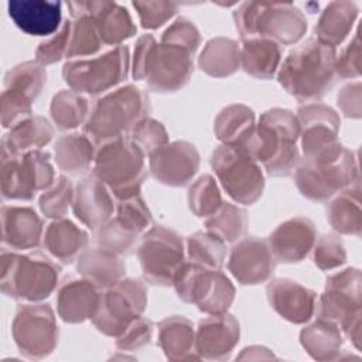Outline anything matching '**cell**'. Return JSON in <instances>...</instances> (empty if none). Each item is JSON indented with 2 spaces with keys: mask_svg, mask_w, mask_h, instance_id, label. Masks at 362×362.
Listing matches in <instances>:
<instances>
[{
  "mask_svg": "<svg viewBox=\"0 0 362 362\" xmlns=\"http://www.w3.org/2000/svg\"><path fill=\"white\" fill-rule=\"evenodd\" d=\"M361 55H362V41L359 27L356 28L354 37L348 45L341 51L339 57L335 59L337 76L344 79L358 78L361 75Z\"/></svg>",
  "mask_w": 362,
  "mask_h": 362,
  "instance_id": "11a10c76",
  "label": "cell"
},
{
  "mask_svg": "<svg viewBox=\"0 0 362 362\" xmlns=\"http://www.w3.org/2000/svg\"><path fill=\"white\" fill-rule=\"evenodd\" d=\"M150 112L148 95L136 85L119 86L103 93L92 105L83 133L95 143L124 136Z\"/></svg>",
  "mask_w": 362,
  "mask_h": 362,
  "instance_id": "5b68a950",
  "label": "cell"
},
{
  "mask_svg": "<svg viewBox=\"0 0 362 362\" xmlns=\"http://www.w3.org/2000/svg\"><path fill=\"white\" fill-rule=\"evenodd\" d=\"M47 83L45 68L37 61H25L4 75L1 92V126L11 129L33 115V103Z\"/></svg>",
  "mask_w": 362,
  "mask_h": 362,
  "instance_id": "e0dca14e",
  "label": "cell"
},
{
  "mask_svg": "<svg viewBox=\"0 0 362 362\" xmlns=\"http://www.w3.org/2000/svg\"><path fill=\"white\" fill-rule=\"evenodd\" d=\"M158 345L170 361L201 359L195 348L194 324L184 315H170L160 321Z\"/></svg>",
  "mask_w": 362,
  "mask_h": 362,
  "instance_id": "4dcf8cb0",
  "label": "cell"
},
{
  "mask_svg": "<svg viewBox=\"0 0 362 362\" xmlns=\"http://www.w3.org/2000/svg\"><path fill=\"white\" fill-rule=\"evenodd\" d=\"M188 260L209 269H222L226 259V243L208 230H198L187 238Z\"/></svg>",
  "mask_w": 362,
  "mask_h": 362,
  "instance_id": "b9f144b4",
  "label": "cell"
},
{
  "mask_svg": "<svg viewBox=\"0 0 362 362\" xmlns=\"http://www.w3.org/2000/svg\"><path fill=\"white\" fill-rule=\"evenodd\" d=\"M144 157L129 136H120L98 144L92 174L106 184L116 199H126L140 194L147 177Z\"/></svg>",
  "mask_w": 362,
  "mask_h": 362,
  "instance_id": "ba28073f",
  "label": "cell"
},
{
  "mask_svg": "<svg viewBox=\"0 0 362 362\" xmlns=\"http://www.w3.org/2000/svg\"><path fill=\"white\" fill-rule=\"evenodd\" d=\"M233 21L242 41L260 37L291 45L307 33L304 13L291 3L245 1L233 11Z\"/></svg>",
  "mask_w": 362,
  "mask_h": 362,
  "instance_id": "52a82bcc",
  "label": "cell"
},
{
  "mask_svg": "<svg viewBox=\"0 0 362 362\" xmlns=\"http://www.w3.org/2000/svg\"><path fill=\"white\" fill-rule=\"evenodd\" d=\"M71 208L76 219L95 232L112 218L116 205L106 184L89 174L75 185Z\"/></svg>",
  "mask_w": 362,
  "mask_h": 362,
  "instance_id": "cb8c5ba5",
  "label": "cell"
},
{
  "mask_svg": "<svg viewBox=\"0 0 362 362\" xmlns=\"http://www.w3.org/2000/svg\"><path fill=\"white\" fill-rule=\"evenodd\" d=\"M277 260L267 239L243 236L233 243L228 256V270L243 286H256L272 279Z\"/></svg>",
  "mask_w": 362,
  "mask_h": 362,
  "instance_id": "ac0fdd59",
  "label": "cell"
},
{
  "mask_svg": "<svg viewBox=\"0 0 362 362\" xmlns=\"http://www.w3.org/2000/svg\"><path fill=\"white\" fill-rule=\"evenodd\" d=\"M66 7L72 18L85 14L93 20L103 45H122L137 31L127 8L115 1H68Z\"/></svg>",
  "mask_w": 362,
  "mask_h": 362,
  "instance_id": "44dd1931",
  "label": "cell"
},
{
  "mask_svg": "<svg viewBox=\"0 0 362 362\" xmlns=\"http://www.w3.org/2000/svg\"><path fill=\"white\" fill-rule=\"evenodd\" d=\"M129 137L141 148V151L146 156H150L151 153L157 151L163 146H165L168 141V133L161 122L144 117L140 120L129 133Z\"/></svg>",
  "mask_w": 362,
  "mask_h": 362,
  "instance_id": "c3c4849f",
  "label": "cell"
},
{
  "mask_svg": "<svg viewBox=\"0 0 362 362\" xmlns=\"http://www.w3.org/2000/svg\"><path fill=\"white\" fill-rule=\"evenodd\" d=\"M303 157L313 156L339 143V116L328 105L313 102L301 105L297 110Z\"/></svg>",
  "mask_w": 362,
  "mask_h": 362,
  "instance_id": "ffe728a7",
  "label": "cell"
},
{
  "mask_svg": "<svg viewBox=\"0 0 362 362\" xmlns=\"http://www.w3.org/2000/svg\"><path fill=\"white\" fill-rule=\"evenodd\" d=\"M76 270L103 290L124 277L126 263L122 256L95 245L86 246L78 256Z\"/></svg>",
  "mask_w": 362,
  "mask_h": 362,
  "instance_id": "f546056e",
  "label": "cell"
},
{
  "mask_svg": "<svg viewBox=\"0 0 362 362\" xmlns=\"http://www.w3.org/2000/svg\"><path fill=\"white\" fill-rule=\"evenodd\" d=\"M143 277L156 286H173L174 276L185 262L182 238L163 225H154L141 235L136 249Z\"/></svg>",
  "mask_w": 362,
  "mask_h": 362,
  "instance_id": "5bb4252c",
  "label": "cell"
},
{
  "mask_svg": "<svg viewBox=\"0 0 362 362\" xmlns=\"http://www.w3.org/2000/svg\"><path fill=\"white\" fill-rule=\"evenodd\" d=\"M89 110V100L72 89H62L55 93L49 106L51 119L59 130H72L81 124L83 126Z\"/></svg>",
  "mask_w": 362,
  "mask_h": 362,
  "instance_id": "ab89813d",
  "label": "cell"
},
{
  "mask_svg": "<svg viewBox=\"0 0 362 362\" xmlns=\"http://www.w3.org/2000/svg\"><path fill=\"white\" fill-rule=\"evenodd\" d=\"M74 184L66 175H59L52 187L45 189L38 199L40 211L45 218H65L74 199Z\"/></svg>",
  "mask_w": 362,
  "mask_h": 362,
  "instance_id": "bcb514c9",
  "label": "cell"
},
{
  "mask_svg": "<svg viewBox=\"0 0 362 362\" xmlns=\"http://www.w3.org/2000/svg\"><path fill=\"white\" fill-rule=\"evenodd\" d=\"M102 288L85 277H66L57 291V313L68 324L92 320L99 305Z\"/></svg>",
  "mask_w": 362,
  "mask_h": 362,
  "instance_id": "4316f807",
  "label": "cell"
},
{
  "mask_svg": "<svg viewBox=\"0 0 362 362\" xmlns=\"http://www.w3.org/2000/svg\"><path fill=\"white\" fill-rule=\"evenodd\" d=\"M337 51L308 38L294 47L277 71L283 89L300 103L320 102L335 85Z\"/></svg>",
  "mask_w": 362,
  "mask_h": 362,
  "instance_id": "7a4b0ae2",
  "label": "cell"
},
{
  "mask_svg": "<svg viewBox=\"0 0 362 362\" xmlns=\"http://www.w3.org/2000/svg\"><path fill=\"white\" fill-rule=\"evenodd\" d=\"M72 20H65L59 30L48 40L40 42L35 49V61L42 66L55 64L62 58H66L69 37H71Z\"/></svg>",
  "mask_w": 362,
  "mask_h": 362,
  "instance_id": "816d5d0a",
  "label": "cell"
},
{
  "mask_svg": "<svg viewBox=\"0 0 362 362\" xmlns=\"http://www.w3.org/2000/svg\"><path fill=\"white\" fill-rule=\"evenodd\" d=\"M57 181L51 156L41 148L23 153L1 150L0 191L8 201H31Z\"/></svg>",
  "mask_w": 362,
  "mask_h": 362,
  "instance_id": "30bf717a",
  "label": "cell"
},
{
  "mask_svg": "<svg viewBox=\"0 0 362 362\" xmlns=\"http://www.w3.org/2000/svg\"><path fill=\"white\" fill-rule=\"evenodd\" d=\"M95 153V143L85 133L74 132L62 134L54 144L55 163L68 175L86 173L93 164Z\"/></svg>",
  "mask_w": 362,
  "mask_h": 362,
  "instance_id": "e575fe53",
  "label": "cell"
},
{
  "mask_svg": "<svg viewBox=\"0 0 362 362\" xmlns=\"http://www.w3.org/2000/svg\"><path fill=\"white\" fill-rule=\"evenodd\" d=\"M61 266L42 252L18 253L4 247L0 256V290L17 301L40 303L58 287Z\"/></svg>",
  "mask_w": 362,
  "mask_h": 362,
  "instance_id": "277c9868",
  "label": "cell"
},
{
  "mask_svg": "<svg viewBox=\"0 0 362 362\" xmlns=\"http://www.w3.org/2000/svg\"><path fill=\"white\" fill-rule=\"evenodd\" d=\"M300 342L313 359L331 361L341 352L344 338L335 322L317 317L314 322L301 329Z\"/></svg>",
  "mask_w": 362,
  "mask_h": 362,
  "instance_id": "8d00e7d4",
  "label": "cell"
},
{
  "mask_svg": "<svg viewBox=\"0 0 362 362\" xmlns=\"http://www.w3.org/2000/svg\"><path fill=\"white\" fill-rule=\"evenodd\" d=\"M160 42L180 47L194 55L201 44V35L189 18L178 17L164 30Z\"/></svg>",
  "mask_w": 362,
  "mask_h": 362,
  "instance_id": "f907efd6",
  "label": "cell"
},
{
  "mask_svg": "<svg viewBox=\"0 0 362 362\" xmlns=\"http://www.w3.org/2000/svg\"><path fill=\"white\" fill-rule=\"evenodd\" d=\"M327 221L341 235L361 236L362 209L359 181L338 191L329 198L325 206Z\"/></svg>",
  "mask_w": 362,
  "mask_h": 362,
  "instance_id": "1f68e13d",
  "label": "cell"
},
{
  "mask_svg": "<svg viewBox=\"0 0 362 362\" xmlns=\"http://www.w3.org/2000/svg\"><path fill=\"white\" fill-rule=\"evenodd\" d=\"M314 263L321 270H334L346 262V250L338 235L325 233L314 243Z\"/></svg>",
  "mask_w": 362,
  "mask_h": 362,
  "instance_id": "681fc988",
  "label": "cell"
},
{
  "mask_svg": "<svg viewBox=\"0 0 362 362\" xmlns=\"http://www.w3.org/2000/svg\"><path fill=\"white\" fill-rule=\"evenodd\" d=\"M266 294L270 307L288 322L304 324L315 314V291L291 279L279 277L270 280Z\"/></svg>",
  "mask_w": 362,
  "mask_h": 362,
  "instance_id": "7402d4cb",
  "label": "cell"
},
{
  "mask_svg": "<svg viewBox=\"0 0 362 362\" xmlns=\"http://www.w3.org/2000/svg\"><path fill=\"white\" fill-rule=\"evenodd\" d=\"M7 11L13 23L28 35L47 37L62 25V3L48 0H10Z\"/></svg>",
  "mask_w": 362,
  "mask_h": 362,
  "instance_id": "83f0119b",
  "label": "cell"
},
{
  "mask_svg": "<svg viewBox=\"0 0 362 362\" xmlns=\"http://www.w3.org/2000/svg\"><path fill=\"white\" fill-rule=\"evenodd\" d=\"M281 45L269 38H249L240 45V66L253 78L272 79L281 62Z\"/></svg>",
  "mask_w": 362,
  "mask_h": 362,
  "instance_id": "836d02e7",
  "label": "cell"
},
{
  "mask_svg": "<svg viewBox=\"0 0 362 362\" xmlns=\"http://www.w3.org/2000/svg\"><path fill=\"white\" fill-rule=\"evenodd\" d=\"M95 245L119 256H127L139 245V235L123 228L115 216L106 221L95 232Z\"/></svg>",
  "mask_w": 362,
  "mask_h": 362,
  "instance_id": "f6af8a7d",
  "label": "cell"
},
{
  "mask_svg": "<svg viewBox=\"0 0 362 362\" xmlns=\"http://www.w3.org/2000/svg\"><path fill=\"white\" fill-rule=\"evenodd\" d=\"M255 113L250 107L235 103L223 107L214 122L216 139L226 146L239 147L255 127Z\"/></svg>",
  "mask_w": 362,
  "mask_h": 362,
  "instance_id": "f35d334b",
  "label": "cell"
},
{
  "mask_svg": "<svg viewBox=\"0 0 362 362\" xmlns=\"http://www.w3.org/2000/svg\"><path fill=\"white\" fill-rule=\"evenodd\" d=\"M72 28L69 37V47L66 52L68 59L95 57L103 45L102 37L93 20L89 16H78L71 18Z\"/></svg>",
  "mask_w": 362,
  "mask_h": 362,
  "instance_id": "7bdbcfd3",
  "label": "cell"
},
{
  "mask_svg": "<svg viewBox=\"0 0 362 362\" xmlns=\"http://www.w3.org/2000/svg\"><path fill=\"white\" fill-rule=\"evenodd\" d=\"M173 286L177 296L208 315L226 313L235 300V286L221 269H209L185 260L177 270Z\"/></svg>",
  "mask_w": 362,
  "mask_h": 362,
  "instance_id": "7c38bea8",
  "label": "cell"
},
{
  "mask_svg": "<svg viewBox=\"0 0 362 362\" xmlns=\"http://www.w3.org/2000/svg\"><path fill=\"white\" fill-rule=\"evenodd\" d=\"M358 14L359 8L354 1L337 0L328 3L315 24V40L335 48L349 35Z\"/></svg>",
  "mask_w": 362,
  "mask_h": 362,
  "instance_id": "d6a6232c",
  "label": "cell"
},
{
  "mask_svg": "<svg viewBox=\"0 0 362 362\" xmlns=\"http://www.w3.org/2000/svg\"><path fill=\"white\" fill-rule=\"evenodd\" d=\"M198 65L212 78H226L240 66V45L232 38L215 37L205 44Z\"/></svg>",
  "mask_w": 362,
  "mask_h": 362,
  "instance_id": "74e56055",
  "label": "cell"
},
{
  "mask_svg": "<svg viewBox=\"0 0 362 362\" xmlns=\"http://www.w3.org/2000/svg\"><path fill=\"white\" fill-rule=\"evenodd\" d=\"M153 331V321L141 315L134 320L119 337H116V348L124 352L137 351L150 342Z\"/></svg>",
  "mask_w": 362,
  "mask_h": 362,
  "instance_id": "db71d44e",
  "label": "cell"
},
{
  "mask_svg": "<svg viewBox=\"0 0 362 362\" xmlns=\"http://www.w3.org/2000/svg\"><path fill=\"white\" fill-rule=\"evenodd\" d=\"M192 57L180 47L157 42L151 34H144L134 47L132 75L154 92H175L188 83L194 72Z\"/></svg>",
  "mask_w": 362,
  "mask_h": 362,
  "instance_id": "8992f818",
  "label": "cell"
},
{
  "mask_svg": "<svg viewBox=\"0 0 362 362\" xmlns=\"http://www.w3.org/2000/svg\"><path fill=\"white\" fill-rule=\"evenodd\" d=\"M247 225L246 211L230 202H222L219 209L205 218L204 222L205 230L216 235L225 243H235L243 238Z\"/></svg>",
  "mask_w": 362,
  "mask_h": 362,
  "instance_id": "60d3db41",
  "label": "cell"
},
{
  "mask_svg": "<svg viewBox=\"0 0 362 362\" xmlns=\"http://www.w3.org/2000/svg\"><path fill=\"white\" fill-rule=\"evenodd\" d=\"M300 124L287 109L273 107L263 112L247 139L236 148L263 165L272 177H288L300 163Z\"/></svg>",
  "mask_w": 362,
  "mask_h": 362,
  "instance_id": "6da1fadb",
  "label": "cell"
},
{
  "mask_svg": "<svg viewBox=\"0 0 362 362\" xmlns=\"http://www.w3.org/2000/svg\"><path fill=\"white\" fill-rule=\"evenodd\" d=\"M361 284L362 274L355 267L328 276L315 308L317 317L335 322L356 349H361Z\"/></svg>",
  "mask_w": 362,
  "mask_h": 362,
  "instance_id": "9c48e42d",
  "label": "cell"
},
{
  "mask_svg": "<svg viewBox=\"0 0 362 362\" xmlns=\"http://www.w3.org/2000/svg\"><path fill=\"white\" fill-rule=\"evenodd\" d=\"M115 211L117 222L139 236L144 233L153 222L151 212L140 194L126 199H117Z\"/></svg>",
  "mask_w": 362,
  "mask_h": 362,
  "instance_id": "7dc6e473",
  "label": "cell"
},
{
  "mask_svg": "<svg viewBox=\"0 0 362 362\" xmlns=\"http://www.w3.org/2000/svg\"><path fill=\"white\" fill-rule=\"evenodd\" d=\"M293 174L303 197L324 202L359 181L358 157L355 151L338 143L313 156L301 157Z\"/></svg>",
  "mask_w": 362,
  "mask_h": 362,
  "instance_id": "3957f363",
  "label": "cell"
},
{
  "mask_svg": "<svg viewBox=\"0 0 362 362\" xmlns=\"http://www.w3.org/2000/svg\"><path fill=\"white\" fill-rule=\"evenodd\" d=\"M147 307V287L139 279H120L100 293L92 317L96 329L107 337H119Z\"/></svg>",
  "mask_w": 362,
  "mask_h": 362,
  "instance_id": "4fadbf2b",
  "label": "cell"
},
{
  "mask_svg": "<svg viewBox=\"0 0 362 362\" xmlns=\"http://www.w3.org/2000/svg\"><path fill=\"white\" fill-rule=\"evenodd\" d=\"M267 240L277 262L297 263L305 259L314 247L315 225L310 218L294 216L280 223Z\"/></svg>",
  "mask_w": 362,
  "mask_h": 362,
  "instance_id": "d4e9b609",
  "label": "cell"
},
{
  "mask_svg": "<svg viewBox=\"0 0 362 362\" xmlns=\"http://www.w3.org/2000/svg\"><path fill=\"white\" fill-rule=\"evenodd\" d=\"M199 168V153L188 141L167 143L148 156V170L156 181L168 187L187 185Z\"/></svg>",
  "mask_w": 362,
  "mask_h": 362,
  "instance_id": "d6986e66",
  "label": "cell"
},
{
  "mask_svg": "<svg viewBox=\"0 0 362 362\" xmlns=\"http://www.w3.org/2000/svg\"><path fill=\"white\" fill-rule=\"evenodd\" d=\"M88 233L72 221L61 218L52 219L44 230L42 246L45 252L55 260L69 264L78 259L88 246Z\"/></svg>",
  "mask_w": 362,
  "mask_h": 362,
  "instance_id": "f1b7e54d",
  "label": "cell"
},
{
  "mask_svg": "<svg viewBox=\"0 0 362 362\" xmlns=\"http://www.w3.org/2000/svg\"><path fill=\"white\" fill-rule=\"evenodd\" d=\"M222 202L219 187L209 174L201 175L188 188V206L195 216L208 218L219 209Z\"/></svg>",
  "mask_w": 362,
  "mask_h": 362,
  "instance_id": "ee69618b",
  "label": "cell"
},
{
  "mask_svg": "<svg viewBox=\"0 0 362 362\" xmlns=\"http://www.w3.org/2000/svg\"><path fill=\"white\" fill-rule=\"evenodd\" d=\"M129 69V48L122 44L95 57L68 59L62 66V76L72 90L96 96L122 83Z\"/></svg>",
  "mask_w": 362,
  "mask_h": 362,
  "instance_id": "8fae6325",
  "label": "cell"
},
{
  "mask_svg": "<svg viewBox=\"0 0 362 362\" xmlns=\"http://www.w3.org/2000/svg\"><path fill=\"white\" fill-rule=\"evenodd\" d=\"M240 327L238 320L226 313L211 314L198 322L195 348L202 359H226L239 342Z\"/></svg>",
  "mask_w": 362,
  "mask_h": 362,
  "instance_id": "603a6c76",
  "label": "cell"
},
{
  "mask_svg": "<svg viewBox=\"0 0 362 362\" xmlns=\"http://www.w3.org/2000/svg\"><path fill=\"white\" fill-rule=\"evenodd\" d=\"M143 28L156 30L173 18L180 4L174 1H133Z\"/></svg>",
  "mask_w": 362,
  "mask_h": 362,
  "instance_id": "f5cc1de1",
  "label": "cell"
},
{
  "mask_svg": "<svg viewBox=\"0 0 362 362\" xmlns=\"http://www.w3.org/2000/svg\"><path fill=\"white\" fill-rule=\"evenodd\" d=\"M211 167L235 202L252 205L262 197L263 171L259 163L242 150L226 144L218 146L211 156Z\"/></svg>",
  "mask_w": 362,
  "mask_h": 362,
  "instance_id": "9a60e30c",
  "label": "cell"
},
{
  "mask_svg": "<svg viewBox=\"0 0 362 362\" xmlns=\"http://www.w3.org/2000/svg\"><path fill=\"white\" fill-rule=\"evenodd\" d=\"M11 335L18 351L28 359L48 356L58 344V325L49 304L27 303L17 307Z\"/></svg>",
  "mask_w": 362,
  "mask_h": 362,
  "instance_id": "2e32d148",
  "label": "cell"
},
{
  "mask_svg": "<svg viewBox=\"0 0 362 362\" xmlns=\"http://www.w3.org/2000/svg\"><path fill=\"white\" fill-rule=\"evenodd\" d=\"M362 93H361V82H354L345 85L337 98L338 107L344 113L345 117L359 119L362 112Z\"/></svg>",
  "mask_w": 362,
  "mask_h": 362,
  "instance_id": "9f6ffc18",
  "label": "cell"
},
{
  "mask_svg": "<svg viewBox=\"0 0 362 362\" xmlns=\"http://www.w3.org/2000/svg\"><path fill=\"white\" fill-rule=\"evenodd\" d=\"M44 221L31 206L4 205L1 208V242L13 250H28L40 246L44 236Z\"/></svg>",
  "mask_w": 362,
  "mask_h": 362,
  "instance_id": "484cf974",
  "label": "cell"
},
{
  "mask_svg": "<svg viewBox=\"0 0 362 362\" xmlns=\"http://www.w3.org/2000/svg\"><path fill=\"white\" fill-rule=\"evenodd\" d=\"M55 130L49 120L42 116L31 115L21 120L1 139V150L10 153H23L47 146L54 139Z\"/></svg>",
  "mask_w": 362,
  "mask_h": 362,
  "instance_id": "d590c367",
  "label": "cell"
}]
</instances>
